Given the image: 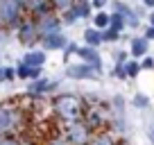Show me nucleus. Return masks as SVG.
Listing matches in <instances>:
<instances>
[{"label": "nucleus", "instance_id": "obj_1", "mask_svg": "<svg viewBox=\"0 0 154 145\" xmlns=\"http://www.w3.org/2000/svg\"><path fill=\"white\" fill-rule=\"evenodd\" d=\"M52 109L57 113V118H61L63 122H75L82 120L84 113V102L79 95H72V93H61L52 100Z\"/></svg>", "mask_w": 154, "mask_h": 145}, {"label": "nucleus", "instance_id": "obj_2", "mask_svg": "<svg viewBox=\"0 0 154 145\" xmlns=\"http://www.w3.org/2000/svg\"><path fill=\"white\" fill-rule=\"evenodd\" d=\"M23 129V111L11 104H0V134Z\"/></svg>", "mask_w": 154, "mask_h": 145}, {"label": "nucleus", "instance_id": "obj_3", "mask_svg": "<svg viewBox=\"0 0 154 145\" xmlns=\"http://www.w3.org/2000/svg\"><path fill=\"white\" fill-rule=\"evenodd\" d=\"M61 136L68 140V145H88V140H91L93 134L82 120H75V122H66V125H63Z\"/></svg>", "mask_w": 154, "mask_h": 145}, {"label": "nucleus", "instance_id": "obj_4", "mask_svg": "<svg viewBox=\"0 0 154 145\" xmlns=\"http://www.w3.org/2000/svg\"><path fill=\"white\" fill-rule=\"evenodd\" d=\"M0 23L9 27L20 25V7L14 0H0Z\"/></svg>", "mask_w": 154, "mask_h": 145}, {"label": "nucleus", "instance_id": "obj_5", "mask_svg": "<svg viewBox=\"0 0 154 145\" xmlns=\"http://www.w3.org/2000/svg\"><path fill=\"white\" fill-rule=\"evenodd\" d=\"M82 122L91 129V134H95V131H102L106 125L104 116L100 113V109H93V106H84V113H82Z\"/></svg>", "mask_w": 154, "mask_h": 145}, {"label": "nucleus", "instance_id": "obj_6", "mask_svg": "<svg viewBox=\"0 0 154 145\" xmlns=\"http://www.w3.org/2000/svg\"><path fill=\"white\" fill-rule=\"evenodd\" d=\"M34 23H36V29H38V39H43L48 34H57L59 27H61V20H59L57 16H52V14L41 16V18H36Z\"/></svg>", "mask_w": 154, "mask_h": 145}, {"label": "nucleus", "instance_id": "obj_7", "mask_svg": "<svg viewBox=\"0 0 154 145\" xmlns=\"http://www.w3.org/2000/svg\"><path fill=\"white\" fill-rule=\"evenodd\" d=\"M18 41L23 45H34L38 41V29L34 20H23L18 25Z\"/></svg>", "mask_w": 154, "mask_h": 145}, {"label": "nucleus", "instance_id": "obj_8", "mask_svg": "<svg viewBox=\"0 0 154 145\" xmlns=\"http://www.w3.org/2000/svg\"><path fill=\"white\" fill-rule=\"evenodd\" d=\"M88 11H91V7H88L86 0H75V5L66 11L63 18H66V23H75V20H79V18H86Z\"/></svg>", "mask_w": 154, "mask_h": 145}, {"label": "nucleus", "instance_id": "obj_9", "mask_svg": "<svg viewBox=\"0 0 154 145\" xmlns=\"http://www.w3.org/2000/svg\"><path fill=\"white\" fill-rule=\"evenodd\" d=\"M95 68L88 63H77V66H68V77L70 79H93L95 77Z\"/></svg>", "mask_w": 154, "mask_h": 145}, {"label": "nucleus", "instance_id": "obj_10", "mask_svg": "<svg viewBox=\"0 0 154 145\" xmlns=\"http://www.w3.org/2000/svg\"><path fill=\"white\" fill-rule=\"evenodd\" d=\"M25 9H27L32 16L41 18V16H45V14H50V11H52V2H50V0H27Z\"/></svg>", "mask_w": 154, "mask_h": 145}, {"label": "nucleus", "instance_id": "obj_11", "mask_svg": "<svg viewBox=\"0 0 154 145\" xmlns=\"http://www.w3.org/2000/svg\"><path fill=\"white\" fill-rule=\"evenodd\" d=\"M77 54L84 59V61L88 63V66H93L95 70H100L102 61H100V52H97L93 45H84V48H77Z\"/></svg>", "mask_w": 154, "mask_h": 145}, {"label": "nucleus", "instance_id": "obj_12", "mask_svg": "<svg viewBox=\"0 0 154 145\" xmlns=\"http://www.w3.org/2000/svg\"><path fill=\"white\" fill-rule=\"evenodd\" d=\"M43 48L45 50H63L66 48V43H68V39L63 36L61 32H57V34H48V36H43Z\"/></svg>", "mask_w": 154, "mask_h": 145}, {"label": "nucleus", "instance_id": "obj_13", "mask_svg": "<svg viewBox=\"0 0 154 145\" xmlns=\"http://www.w3.org/2000/svg\"><path fill=\"white\" fill-rule=\"evenodd\" d=\"M57 86V82H50V79H43V77H38L36 82H32L29 84V95H43V93H48V91H52V88Z\"/></svg>", "mask_w": 154, "mask_h": 145}, {"label": "nucleus", "instance_id": "obj_14", "mask_svg": "<svg viewBox=\"0 0 154 145\" xmlns=\"http://www.w3.org/2000/svg\"><path fill=\"white\" fill-rule=\"evenodd\" d=\"M118 140L113 138V134H111L109 129H102V131H95V134L91 136V140H88V145H116Z\"/></svg>", "mask_w": 154, "mask_h": 145}, {"label": "nucleus", "instance_id": "obj_15", "mask_svg": "<svg viewBox=\"0 0 154 145\" xmlns=\"http://www.w3.org/2000/svg\"><path fill=\"white\" fill-rule=\"evenodd\" d=\"M16 77H20V79H27V77L38 79V77H41V68L27 66V63H23V61H20V63H18V68H16Z\"/></svg>", "mask_w": 154, "mask_h": 145}, {"label": "nucleus", "instance_id": "obj_16", "mask_svg": "<svg viewBox=\"0 0 154 145\" xmlns=\"http://www.w3.org/2000/svg\"><path fill=\"white\" fill-rule=\"evenodd\" d=\"M113 9H116V14L122 16V20H125L129 27H136V25H138V18H136V14L129 9V7H125V5H120V2H118V5H113Z\"/></svg>", "mask_w": 154, "mask_h": 145}, {"label": "nucleus", "instance_id": "obj_17", "mask_svg": "<svg viewBox=\"0 0 154 145\" xmlns=\"http://www.w3.org/2000/svg\"><path fill=\"white\" fill-rule=\"evenodd\" d=\"M23 63L34 66V68H41L45 63V52H43V50H32V52H27L23 57Z\"/></svg>", "mask_w": 154, "mask_h": 145}, {"label": "nucleus", "instance_id": "obj_18", "mask_svg": "<svg viewBox=\"0 0 154 145\" xmlns=\"http://www.w3.org/2000/svg\"><path fill=\"white\" fill-rule=\"evenodd\" d=\"M131 54L134 57H145L147 54V39L145 36H136L131 41Z\"/></svg>", "mask_w": 154, "mask_h": 145}, {"label": "nucleus", "instance_id": "obj_19", "mask_svg": "<svg viewBox=\"0 0 154 145\" xmlns=\"http://www.w3.org/2000/svg\"><path fill=\"white\" fill-rule=\"evenodd\" d=\"M84 39H86V45H93V48H97V45L102 43V34H100V29L88 27L86 32H84Z\"/></svg>", "mask_w": 154, "mask_h": 145}, {"label": "nucleus", "instance_id": "obj_20", "mask_svg": "<svg viewBox=\"0 0 154 145\" xmlns=\"http://www.w3.org/2000/svg\"><path fill=\"white\" fill-rule=\"evenodd\" d=\"M93 23H95V29H106L109 27V14L97 11V14L93 16Z\"/></svg>", "mask_w": 154, "mask_h": 145}, {"label": "nucleus", "instance_id": "obj_21", "mask_svg": "<svg viewBox=\"0 0 154 145\" xmlns=\"http://www.w3.org/2000/svg\"><path fill=\"white\" fill-rule=\"evenodd\" d=\"M109 27L116 29V32H120V29L125 27V20H122V16H120V14H111V16H109Z\"/></svg>", "mask_w": 154, "mask_h": 145}, {"label": "nucleus", "instance_id": "obj_22", "mask_svg": "<svg viewBox=\"0 0 154 145\" xmlns=\"http://www.w3.org/2000/svg\"><path fill=\"white\" fill-rule=\"evenodd\" d=\"M122 68H125V75H127V77H136L138 70H140V66L136 61H125V66H122Z\"/></svg>", "mask_w": 154, "mask_h": 145}, {"label": "nucleus", "instance_id": "obj_23", "mask_svg": "<svg viewBox=\"0 0 154 145\" xmlns=\"http://www.w3.org/2000/svg\"><path fill=\"white\" fill-rule=\"evenodd\" d=\"M50 2H52V7L59 9V11H68L72 5H75V0H50Z\"/></svg>", "mask_w": 154, "mask_h": 145}, {"label": "nucleus", "instance_id": "obj_24", "mask_svg": "<svg viewBox=\"0 0 154 145\" xmlns=\"http://www.w3.org/2000/svg\"><path fill=\"white\" fill-rule=\"evenodd\" d=\"M0 145H23L18 138H14L11 134H0Z\"/></svg>", "mask_w": 154, "mask_h": 145}, {"label": "nucleus", "instance_id": "obj_25", "mask_svg": "<svg viewBox=\"0 0 154 145\" xmlns=\"http://www.w3.org/2000/svg\"><path fill=\"white\" fill-rule=\"evenodd\" d=\"M100 34H102V41H116V39H118V34H120V32H116V29L106 27L104 32H100Z\"/></svg>", "mask_w": 154, "mask_h": 145}, {"label": "nucleus", "instance_id": "obj_26", "mask_svg": "<svg viewBox=\"0 0 154 145\" xmlns=\"http://www.w3.org/2000/svg\"><path fill=\"white\" fill-rule=\"evenodd\" d=\"M48 145H68V140L66 138H63V136H54V138L52 140H50V143Z\"/></svg>", "mask_w": 154, "mask_h": 145}, {"label": "nucleus", "instance_id": "obj_27", "mask_svg": "<svg viewBox=\"0 0 154 145\" xmlns=\"http://www.w3.org/2000/svg\"><path fill=\"white\" fill-rule=\"evenodd\" d=\"M134 104H136V106H147V97H145V95H136Z\"/></svg>", "mask_w": 154, "mask_h": 145}, {"label": "nucleus", "instance_id": "obj_28", "mask_svg": "<svg viewBox=\"0 0 154 145\" xmlns=\"http://www.w3.org/2000/svg\"><path fill=\"white\" fill-rule=\"evenodd\" d=\"M2 72H5V79H14L16 77V70H14V68H2Z\"/></svg>", "mask_w": 154, "mask_h": 145}, {"label": "nucleus", "instance_id": "obj_29", "mask_svg": "<svg viewBox=\"0 0 154 145\" xmlns=\"http://www.w3.org/2000/svg\"><path fill=\"white\" fill-rule=\"evenodd\" d=\"M63 50H66V54H70V52H77V45L68 41V43H66V48H63Z\"/></svg>", "mask_w": 154, "mask_h": 145}, {"label": "nucleus", "instance_id": "obj_30", "mask_svg": "<svg viewBox=\"0 0 154 145\" xmlns=\"http://www.w3.org/2000/svg\"><path fill=\"white\" fill-rule=\"evenodd\" d=\"M106 2H109V0H93V7H95V9H102Z\"/></svg>", "mask_w": 154, "mask_h": 145}, {"label": "nucleus", "instance_id": "obj_31", "mask_svg": "<svg viewBox=\"0 0 154 145\" xmlns=\"http://www.w3.org/2000/svg\"><path fill=\"white\" fill-rule=\"evenodd\" d=\"M147 138L152 140V145H154V122H152V125L147 127Z\"/></svg>", "mask_w": 154, "mask_h": 145}, {"label": "nucleus", "instance_id": "obj_32", "mask_svg": "<svg viewBox=\"0 0 154 145\" xmlns=\"http://www.w3.org/2000/svg\"><path fill=\"white\" fill-rule=\"evenodd\" d=\"M145 39H147V41L152 39V41H154V27H147V32H145Z\"/></svg>", "mask_w": 154, "mask_h": 145}, {"label": "nucleus", "instance_id": "obj_33", "mask_svg": "<svg viewBox=\"0 0 154 145\" xmlns=\"http://www.w3.org/2000/svg\"><path fill=\"white\" fill-rule=\"evenodd\" d=\"M152 66H154V61H152V59L147 57V59H145V61H143V68H152Z\"/></svg>", "mask_w": 154, "mask_h": 145}, {"label": "nucleus", "instance_id": "obj_34", "mask_svg": "<svg viewBox=\"0 0 154 145\" xmlns=\"http://www.w3.org/2000/svg\"><path fill=\"white\" fill-rule=\"evenodd\" d=\"M14 2H16V5H18V7H20V9H23V7L27 5V0H14Z\"/></svg>", "mask_w": 154, "mask_h": 145}, {"label": "nucleus", "instance_id": "obj_35", "mask_svg": "<svg viewBox=\"0 0 154 145\" xmlns=\"http://www.w3.org/2000/svg\"><path fill=\"white\" fill-rule=\"evenodd\" d=\"M143 2H145V7H152L154 9V0H143Z\"/></svg>", "mask_w": 154, "mask_h": 145}, {"label": "nucleus", "instance_id": "obj_36", "mask_svg": "<svg viewBox=\"0 0 154 145\" xmlns=\"http://www.w3.org/2000/svg\"><path fill=\"white\" fill-rule=\"evenodd\" d=\"M149 27H154V14H149Z\"/></svg>", "mask_w": 154, "mask_h": 145}, {"label": "nucleus", "instance_id": "obj_37", "mask_svg": "<svg viewBox=\"0 0 154 145\" xmlns=\"http://www.w3.org/2000/svg\"><path fill=\"white\" fill-rule=\"evenodd\" d=\"M0 82H5V72H2V68H0Z\"/></svg>", "mask_w": 154, "mask_h": 145}, {"label": "nucleus", "instance_id": "obj_38", "mask_svg": "<svg viewBox=\"0 0 154 145\" xmlns=\"http://www.w3.org/2000/svg\"><path fill=\"white\" fill-rule=\"evenodd\" d=\"M116 145H129V143H127V140H118Z\"/></svg>", "mask_w": 154, "mask_h": 145}]
</instances>
